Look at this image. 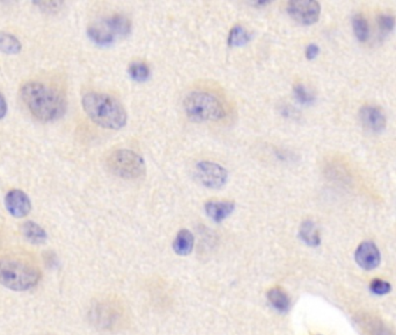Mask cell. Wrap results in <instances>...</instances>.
<instances>
[{
	"instance_id": "17",
	"label": "cell",
	"mask_w": 396,
	"mask_h": 335,
	"mask_svg": "<svg viewBox=\"0 0 396 335\" xmlns=\"http://www.w3.org/2000/svg\"><path fill=\"white\" fill-rule=\"evenodd\" d=\"M269 301L272 304L273 308L280 312L288 311L291 306V299L288 294L280 287H273L272 290L269 291Z\"/></svg>"
},
{
	"instance_id": "27",
	"label": "cell",
	"mask_w": 396,
	"mask_h": 335,
	"mask_svg": "<svg viewBox=\"0 0 396 335\" xmlns=\"http://www.w3.org/2000/svg\"><path fill=\"white\" fill-rule=\"evenodd\" d=\"M7 113V103L6 99L3 97V94H0V119H3Z\"/></svg>"
},
{
	"instance_id": "6",
	"label": "cell",
	"mask_w": 396,
	"mask_h": 335,
	"mask_svg": "<svg viewBox=\"0 0 396 335\" xmlns=\"http://www.w3.org/2000/svg\"><path fill=\"white\" fill-rule=\"evenodd\" d=\"M196 176L200 183L210 189H220L227 183L228 173L217 163L203 161L196 166Z\"/></svg>"
},
{
	"instance_id": "20",
	"label": "cell",
	"mask_w": 396,
	"mask_h": 335,
	"mask_svg": "<svg viewBox=\"0 0 396 335\" xmlns=\"http://www.w3.org/2000/svg\"><path fill=\"white\" fill-rule=\"evenodd\" d=\"M128 73L136 82H145L150 77V69L145 62H133L128 68Z\"/></svg>"
},
{
	"instance_id": "19",
	"label": "cell",
	"mask_w": 396,
	"mask_h": 335,
	"mask_svg": "<svg viewBox=\"0 0 396 335\" xmlns=\"http://www.w3.org/2000/svg\"><path fill=\"white\" fill-rule=\"evenodd\" d=\"M353 31L360 42H365L369 38V26L366 17L362 14H357L352 20Z\"/></svg>"
},
{
	"instance_id": "22",
	"label": "cell",
	"mask_w": 396,
	"mask_h": 335,
	"mask_svg": "<svg viewBox=\"0 0 396 335\" xmlns=\"http://www.w3.org/2000/svg\"><path fill=\"white\" fill-rule=\"evenodd\" d=\"M294 96L297 98V101H300L301 104L303 105H310L313 104L314 101H315V97L314 94L310 92L307 87H305L303 84L298 83L294 85Z\"/></svg>"
},
{
	"instance_id": "12",
	"label": "cell",
	"mask_w": 396,
	"mask_h": 335,
	"mask_svg": "<svg viewBox=\"0 0 396 335\" xmlns=\"http://www.w3.org/2000/svg\"><path fill=\"white\" fill-rule=\"evenodd\" d=\"M103 24L114 36H127L131 31V20L121 14H114L112 17H107L103 21Z\"/></svg>"
},
{
	"instance_id": "10",
	"label": "cell",
	"mask_w": 396,
	"mask_h": 335,
	"mask_svg": "<svg viewBox=\"0 0 396 335\" xmlns=\"http://www.w3.org/2000/svg\"><path fill=\"white\" fill-rule=\"evenodd\" d=\"M380 259L379 249L371 241L362 242L355 252V261L364 270L376 269L380 264Z\"/></svg>"
},
{
	"instance_id": "14",
	"label": "cell",
	"mask_w": 396,
	"mask_h": 335,
	"mask_svg": "<svg viewBox=\"0 0 396 335\" xmlns=\"http://www.w3.org/2000/svg\"><path fill=\"white\" fill-rule=\"evenodd\" d=\"M194 236L190 231L183 229L177 235L176 240L173 241V250L178 255H189L193 250Z\"/></svg>"
},
{
	"instance_id": "26",
	"label": "cell",
	"mask_w": 396,
	"mask_h": 335,
	"mask_svg": "<svg viewBox=\"0 0 396 335\" xmlns=\"http://www.w3.org/2000/svg\"><path fill=\"white\" fill-rule=\"evenodd\" d=\"M38 6L42 7L43 10H57L59 6H61L62 3H56V1H48V3H38Z\"/></svg>"
},
{
	"instance_id": "3",
	"label": "cell",
	"mask_w": 396,
	"mask_h": 335,
	"mask_svg": "<svg viewBox=\"0 0 396 335\" xmlns=\"http://www.w3.org/2000/svg\"><path fill=\"white\" fill-rule=\"evenodd\" d=\"M40 271L31 263L17 257L0 259V283L14 291L29 290L36 287Z\"/></svg>"
},
{
	"instance_id": "8",
	"label": "cell",
	"mask_w": 396,
	"mask_h": 335,
	"mask_svg": "<svg viewBox=\"0 0 396 335\" xmlns=\"http://www.w3.org/2000/svg\"><path fill=\"white\" fill-rule=\"evenodd\" d=\"M359 117L362 121V126L373 131V133H380L386 127V117L381 111V108L374 105H365L360 108Z\"/></svg>"
},
{
	"instance_id": "21",
	"label": "cell",
	"mask_w": 396,
	"mask_h": 335,
	"mask_svg": "<svg viewBox=\"0 0 396 335\" xmlns=\"http://www.w3.org/2000/svg\"><path fill=\"white\" fill-rule=\"evenodd\" d=\"M0 50L6 54H17L21 50V43L15 36L10 34L0 35Z\"/></svg>"
},
{
	"instance_id": "4",
	"label": "cell",
	"mask_w": 396,
	"mask_h": 335,
	"mask_svg": "<svg viewBox=\"0 0 396 335\" xmlns=\"http://www.w3.org/2000/svg\"><path fill=\"white\" fill-rule=\"evenodd\" d=\"M187 115L196 121H217L226 117V108L220 98L203 91L191 92L184 101Z\"/></svg>"
},
{
	"instance_id": "25",
	"label": "cell",
	"mask_w": 396,
	"mask_h": 335,
	"mask_svg": "<svg viewBox=\"0 0 396 335\" xmlns=\"http://www.w3.org/2000/svg\"><path fill=\"white\" fill-rule=\"evenodd\" d=\"M320 52V49H318V45H309L306 49V56L308 59H314L318 55Z\"/></svg>"
},
{
	"instance_id": "13",
	"label": "cell",
	"mask_w": 396,
	"mask_h": 335,
	"mask_svg": "<svg viewBox=\"0 0 396 335\" xmlns=\"http://www.w3.org/2000/svg\"><path fill=\"white\" fill-rule=\"evenodd\" d=\"M87 35L94 43L99 45H110L115 41V36L110 33V29L103 22L89 27Z\"/></svg>"
},
{
	"instance_id": "23",
	"label": "cell",
	"mask_w": 396,
	"mask_h": 335,
	"mask_svg": "<svg viewBox=\"0 0 396 335\" xmlns=\"http://www.w3.org/2000/svg\"><path fill=\"white\" fill-rule=\"evenodd\" d=\"M378 24H379L380 31H383V34H388L390 31H393L395 19L390 14H381L378 17Z\"/></svg>"
},
{
	"instance_id": "16",
	"label": "cell",
	"mask_w": 396,
	"mask_h": 335,
	"mask_svg": "<svg viewBox=\"0 0 396 335\" xmlns=\"http://www.w3.org/2000/svg\"><path fill=\"white\" fill-rule=\"evenodd\" d=\"M22 234L24 238H27L28 241L34 243V245H40L47 240V233L45 229L35 224L34 222H27L22 224Z\"/></svg>"
},
{
	"instance_id": "7",
	"label": "cell",
	"mask_w": 396,
	"mask_h": 335,
	"mask_svg": "<svg viewBox=\"0 0 396 335\" xmlns=\"http://www.w3.org/2000/svg\"><path fill=\"white\" fill-rule=\"evenodd\" d=\"M287 12L300 24H313L320 17L321 6L315 0L290 1L287 5Z\"/></svg>"
},
{
	"instance_id": "5",
	"label": "cell",
	"mask_w": 396,
	"mask_h": 335,
	"mask_svg": "<svg viewBox=\"0 0 396 335\" xmlns=\"http://www.w3.org/2000/svg\"><path fill=\"white\" fill-rule=\"evenodd\" d=\"M108 169L126 180H136L145 173V163L141 156L128 149H119L107 157Z\"/></svg>"
},
{
	"instance_id": "11",
	"label": "cell",
	"mask_w": 396,
	"mask_h": 335,
	"mask_svg": "<svg viewBox=\"0 0 396 335\" xmlns=\"http://www.w3.org/2000/svg\"><path fill=\"white\" fill-rule=\"evenodd\" d=\"M206 213L215 222H222L234 212L233 201H208L205 206Z\"/></svg>"
},
{
	"instance_id": "18",
	"label": "cell",
	"mask_w": 396,
	"mask_h": 335,
	"mask_svg": "<svg viewBox=\"0 0 396 335\" xmlns=\"http://www.w3.org/2000/svg\"><path fill=\"white\" fill-rule=\"evenodd\" d=\"M251 38V35L249 33L244 27H242L240 24L233 27L228 38V45L230 47H240V45L248 43Z\"/></svg>"
},
{
	"instance_id": "2",
	"label": "cell",
	"mask_w": 396,
	"mask_h": 335,
	"mask_svg": "<svg viewBox=\"0 0 396 335\" xmlns=\"http://www.w3.org/2000/svg\"><path fill=\"white\" fill-rule=\"evenodd\" d=\"M84 111L91 120L100 127L120 129L127 122V113L120 101L110 94L101 92H87L84 94Z\"/></svg>"
},
{
	"instance_id": "1",
	"label": "cell",
	"mask_w": 396,
	"mask_h": 335,
	"mask_svg": "<svg viewBox=\"0 0 396 335\" xmlns=\"http://www.w3.org/2000/svg\"><path fill=\"white\" fill-rule=\"evenodd\" d=\"M20 96L28 111L38 120H57L66 113V103L62 94L45 84L28 82L21 87Z\"/></svg>"
},
{
	"instance_id": "24",
	"label": "cell",
	"mask_w": 396,
	"mask_h": 335,
	"mask_svg": "<svg viewBox=\"0 0 396 335\" xmlns=\"http://www.w3.org/2000/svg\"><path fill=\"white\" fill-rule=\"evenodd\" d=\"M369 287H371V291H372L373 294H380V296L388 294L390 289H392L390 283H387L385 280H379V278H376V280H373Z\"/></svg>"
},
{
	"instance_id": "9",
	"label": "cell",
	"mask_w": 396,
	"mask_h": 335,
	"mask_svg": "<svg viewBox=\"0 0 396 335\" xmlns=\"http://www.w3.org/2000/svg\"><path fill=\"white\" fill-rule=\"evenodd\" d=\"M5 206L10 215L15 218H24L31 212V204L24 191L12 190L5 197Z\"/></svg>"
},
{
	"instance_id": "15",
	"label": "cell",
	"mask_w": 396,
	"mask_h": 335,
	"mask_svg": "<svg viewBox=\"0 0 396 335\" xmlns=\"http://www.w3.org/2000/svg\"><path fill=\"white\" fill-rule=\"evenodd\" d=\"M299 234L300 238L306 245H311V247L320 245V231L315 222H310V220L303 222L300 227Z\"/></svg>"
}]
</instances>
